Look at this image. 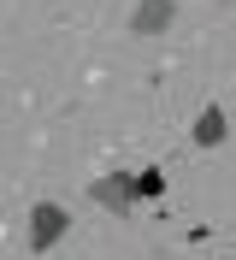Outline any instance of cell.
Wrapping results in <instances>:
<instances>
[{"instance_id": "6da1fadb", "label": "cell", "mask_w": 236, "mask_h": 260, "mask_svg": "<svg viewBox=\"0 0 236 260\" xmlns=\"http://www.w3.org/2000/svg\"><path fill=\"white\" fill-rule=\"evenodd\" d=\"M59 231H65V213L53 207V201H42V207H36V231H30V243H36V248H47Z\"/></svg>"}, {"instance_id": "7a4b0ae2", "label": "cell", "mask_w": 236, "mask_h": 260, "mask_svg": "<svg viewBox=\"0 0 236 260\" xmlns=\"http://www.w3.org/2000/svg\"><path fill=\"white\" fill-rule=\"evenodd\" d=\"M159 24H172V0H142V12L130 18V30H136V36H154Z\"/></svg>"}, {"instance_id": "3957f363", "label": "cell", "mask_w": 236, "mask_h": 260, "mask_svg": "<svg viewBox=\"0 0 236 260\" xmlns=\"http://www.w3.org/2000/svg\"><path fill=\"white\" fill-rule=\"evenodd\" d=\"M195 142H207V148L224 142V113H219V107H207V113H201V124H195Z\"/></svg>"}]
</instances>
